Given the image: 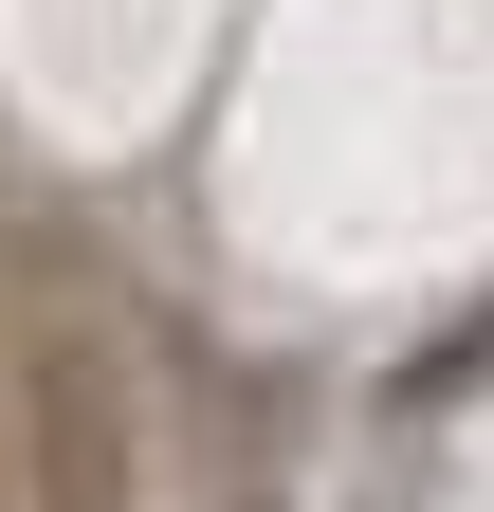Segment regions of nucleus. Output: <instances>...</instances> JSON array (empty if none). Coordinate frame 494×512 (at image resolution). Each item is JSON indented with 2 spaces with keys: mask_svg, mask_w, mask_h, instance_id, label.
Returning <instances> with one entry per match:
<instances>
[{
  "mask_svg": "<svg viewBox=\"0 0 494 512\" xmlns=\"http://www.w3.org/2000/svg\"><path fill=\"white\" fill-rule=\"evenodd\" d=\"M110 494H129V403L92 348H55L37 366V512H110Z\"/></svg>",
  "mask_w": 494,
  "mask_h": 512,
  "instance_id": "1",
  "label": "nucleus"
}]
</instances>
